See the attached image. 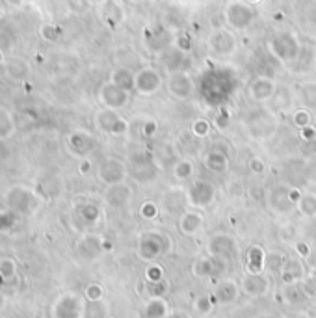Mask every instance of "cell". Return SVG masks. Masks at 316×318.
<instances>
[{
  "instance_id": "obj_1",
  "label": "cell",
  "mask_w": 316,
  "mask_h": 318,
  "mask_svg": "<svg viewBox=\"0 0 316 318\" xmlns=\"http://www.w3.org/2000/svg\"><path fill=\"white\" fill-rule=\"evenodd\" d=\"M147 314L151 318H162L166 314V303L162 299H152L147 307Z\"/></svg>"
}]
</instances>
